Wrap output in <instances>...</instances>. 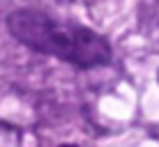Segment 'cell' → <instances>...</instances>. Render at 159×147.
<instances>
[{"mask_svg":"<svg viewBox=\"0 0 159 147\" xmlns=\"http://www.w3.org/2000/svg\"><path fill=\"white\" fill-rule=\"evenodd\" d=\"M157 78H159V74H157Z\"/></svg>","mask_w":159,"mask_h":147,"instance_id":"3","label":"cell"},{"mask_svg":"<svg viewBox=\"0 0 159 147\" xmlns=\"http://www.w3.org/2000/svg\"><path fill=\"white\" fill-rule=\"evenodd\" d=\"M60 147H76V145H72V143H67V145H60Z\"/></svg>","mask_w":159,"mask_h":147,"instance_id":"2","label":"cell"},{"mask_svg":"<svg viewBox=\"0 0 159 147\" xmlns=\"http://www.w3.org/2000/svg\"><path fill=\"white\" fill-rule=\"evenodd\" d=\"M7 30L19 44L58 60L74 64L79 69H95L111 62V44L99 32L69 21H58L56 16L39 9H16L7 16Z\"/></svg>","mask_w":159,"mask_h":147,"instance_id":"1","label":"cell"}]
</instances>
